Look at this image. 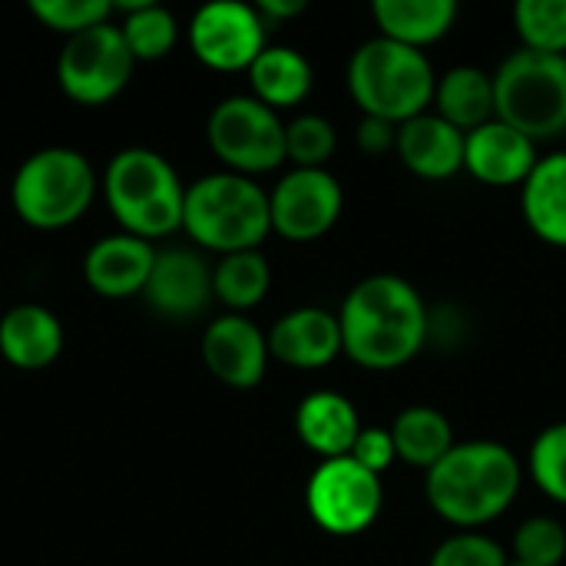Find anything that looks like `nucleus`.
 Instances as JSON below:
<instances>
[{
  "label": "nucleus",
  "mask_w": 566,
  "mask_h": 566,
  "mask_svg": "<svg viewBox=\"0 0 566 566\" xmlns=\"http://www.w3.org/2000/svg\"><path fill=\"white\" fill-rule=\"evenodd\" d=\"M345 355L368 371L408 365L431 335V312L421 292L401 275H368L338 312Z\"/></svg>",
  "instance_id": "obj_1"
},
{
  "label": "nucleus",
  "mask_w": 566,
  "mask_h": 566,
  "mask_svg": "<svg viewBox=\"0 0 566 566\" xmlns=\"http://www.w3.org/2000/svg\"><path fill=\"white\" fill-rule=\"evenodd\" d=\"M521 491V464L511 448L497 441H464L434 464L424 478L431 511L461 527L474 531L497 521Z\"/></svg>",
  "instance_id": "obj_2"
},
{
  "label": "nucleus",
  "mask_w": 566,
  "mask_h": 566,
  "mask_svg": "<svg viewBox=\"0 0 566 566\" xmlns=\"http://www.w3.org/2000/svg\"><path fill=\"white\" fill-rule=\"evenodd\" d=\"M182 229L219 255L252 252L272 232L269 192L239 172H212L186 186Z\"/></svg>",
  "instance_id": "obj_3"
},
{
  "label": "nucleus",
  "mask_w": 566,
  "mask_h": 566,
  "mask_svg": "<svg viewBox=\"0 0 566 566\" xmlns=\"http://www.w3.org/2000/svg\"><path fill=\"white\" fill-rule=\"evenodd\" d=\"M348 90L365 116L401 126L434 106L438 76L424 50L375 36L355 50Z\"/></svg>",
  "instance_id": "obj_4"
},
{
  "label": "nucleus",
  "mask_w": 566,
  "mask_h": 566,
  "mask_svg": "<svg viewBox=\"0 0 566 566\" xmlns=\"http://www.w3.org/2000/svg\"><path fill=\"white\" fill-rule=\"evenodd\" d=\"M106 206L123 226V232L136 239H163L182 229V202L186 186L166 156L133 146L109 159L103 176Z\"/></svg>",
  "instance_id": "obj_5"
},
{
  "label": "nucleus",
  "mask_w": 566,
  "mask_h": 566,
  "mask_svg": "<svg viewBox=\"0 0 566 566\" xmlns=\"http://www.w3.org/2000/svg\"><path fill=\"white\" fill-rule=\"evenodd\" d=\"M96 196L90 159L66 146H46L27 156L10 182L13 212L33 229L73 226Z\"/></svg>",
  "instance_id": "obj_6"
},
{
  "label": "nucleus",
  "mask_w": 566,
  "mask_h": 566,
  "mask_svg": "<svg viewBox=\"0 0 566 566\" xmlns=\"http://www.w3.org/2000/svg\"><path fill=\"white\" fill-rule=\"evenodd\" d=\"M497 119L534 143L566 133V56L517 50L494 73Z\"/></svg>",
  "instance_id": "obj_7"
},
{
  "label": "nucleus",
  "mask_w": 566,
  "mask_h": 566,
  "mask_svg": "<svg viewBox=\"0 0 566 566\" xmlns=\"http://www.w3.org/2000/svg\"><path fill=\"white\" fill-rule=\"evenodd\" d=\"M209 149L229 166V172L255 176L285 163V123L275 109L249 96H226L206 123Z\"/></svg>",
  "instance_id": "obj_8"
},
{
  "label": "nucleus",
  "mask_w": 566,
  "mask_h": 566,
  "mask_svg": "<svg viewBox=\"0 0 566 566\" xmlns=\"http://www.w3.org/2000/svg\"><path fill=\"white\" fill-rule=\"evenodd\" d=\"M133 70L136 60L116 23L70 36L56 60V80L63 93L80 106H103L116 99L129 86Z\"/></svg>",
  "instance_id": "obj_9"
},
{
  "label": "nucleus",
  "mask_w": 566,
  "mask_h": 566,
  "mask_svg": "<svg viewBox=\"0 0 566 566\" xmlns=\"http://www.w3.org/2000/svg\"><path fill=\"white\" fill-rule=\"evenodd\" d=\"M305 507L325 534L355 537L378 521L385 507V488L378 474L365 471L352 458H335L312 471Z\"/></svg>",
  "instance_id": "obj_10"
},
{
  "label": "nucleus",
  "mask_w": 566,
  "mask_h": 566,
  "mask_svg": "<svg viewBox=\"0 0 566 566\" xmlns=\"http://www.w3.org/2000/svg\"><path fill=\"white\" fill-rule=\"evenodd\" d=\"M265 20L259 7L239 0H216L196 10L189 23V46L199 63L219 73L249 70L265 43Z\"/></svg>",
  "instance_id": "obj_11"
},
{
  "label": "nucleus",
  "mask_w": 566,
  "mask_h": 566,
  "mask_svg": "<svg viewBox=\"0 0 566 566\" xmlns=\"http://www.w3.org/2000/svg\"><path fill=\"white\" fill-rule=\"evenodd\" d=\"M345 209L342 182L328 169H292L269 192L272 232L289 242H315L335 229Z\"/></svg>",
  "instance_id": "obj_12"
},
{
  "label": "nucleus",
  "mask_w": 566,
  "mask_h": 566,
  "mask_svg": "<svg viewBox=\"0 0 566 566\" xmlns=\"http://www.w3.org/2000/svg\"><path fill=\"white\" fill-rule=\"evenodd\" d=\"M269 358V335L245 315H222L202 335V361L229 388H255Z\"/></svg>",
  "instance_id": "obj_13"
},
{
  "label": "nucleus",
  "mask_w": 566,
  "mask_h": 566,
  "mask_svg": "<svg viewBox=\"0 0 566 566\" xmlns=\"http://www.w3.org/2000/svg\"><path fill=\"white\" fill-rule=\"evenodd\" d=\"M537 163V143L504 119H491L464 136V169L484 186H524Z\"/></svg>",
  "instance_id": "obj_14"
},
{
  "label": "nucleus",
  "mask_w": 566,
  "mask_h": 566,
  "mask_svg": "<svg viewBox=\"0 0 566 566\" xmlns=\"http://www.w3.org/2000/svg\"><path fill=\"white\" fill-rule=\"evenodd\" d=\"M143 295L166 318H196L216 298L212 269L192 249H163Z\"/></svg>",
  "instance_id": "obj_15"
},
{
  "label": "nucleus",
  "mask_w": 566,
  "mask_h": 566,
  "mask_svg": "<svg viewBox=\"0 0 566 566\" xmlns=\"http://www.w3.org/2000/svg\"><path fill=\"white\" fill-rule=\"evenodd\" d=\"M269 355L275 361H282L289 368H302V371L332 365L338 355H345L338 315L315 308V305L282 315L275 322V328L269 332Z\"/></svg>",
  "instance_id": "obj_16"
},
{
  "label": "nucleus",
  "mask_w": 566,
  "mask_h": 566,
  "mask_svg": "<svg viewBox=\"0 0 566 566\" xmlns=\"http://www.w3.org/2000/svg\"><path fill=\"white\" fill-rule=\"evenodd\" d=\"M153 265H156L153 242L136 239L129 232H116L99 239L86 252L83 275L99 298H133L143 295Z\"/></svg>",
  "instance_id": "obj_17"
},
{
  "label": "nucleus",
  "mask_w": 566,
  "mask_h": 566,
  "mask_svg": "<svg viewBox=\"0 0 566 566\" xmlns=\"http://www.w3.org/2000/svg\"><path fill=\"white\" fill-rule=\"evenodd\" d=\"M395 153L418 179L441 182L464 169V133L428 109L398 126Z\"/></svg>",
  "instance_id": "obj_18"
},
{
  "label": "nucleus",
  "mask_w": 566,
  "mask_h": 566,
  "mask_svg": "<svg viewBox=\"0 0 566 566\" xmlns=\"http://www.w3.org/2000/svg\"><path fill=\"white\" fill-rule=\"evenodd\" d=\"M295 431L308 451H315L322 461H335L352 454L361 434V418L345 395L312 391L295 411Z\"/></svg>",
  "instance_id": "obj_19"
},
{
  "label": "nucleus",
  "mask_w": 566,
  "mask_h": 566,
  "mask_svg": "<svg viewBox=\"0 0 566 566\" xmlns=\"http://www.w3.org/2000/svg\"><path fill=\"white\" fill-rule=\"evenodd\" d=\"M63 352V325L43 305H17L0 318V355L20 371H40Z\"/></svg>",
  "instance_id": "obj_20"
},
{
  "label": "nucleus",
  "mask_w": 566,
  "mask_h": 566,
  "mask_svg": "<svg viewBox=\"0 0 566 566\" xmlns=\"http://www.w3.org/2000/svg\"><path fill=\"white\" fill-rule=\"evenodd\" d=\"M521 209L541 242L566 249V153L541 156L521 186Z\"/></svg>",
  "instance_id": "obj_21"
},
{
  "label": "nucleus",
  "mask_w": 566,
  "mask_h": 566,
  "mask_svg": "<svg viewBox=\"0 0 566 566\" xmlns=\"http://www.w3.org/2000/svg\"><path fill=\"white\" fill-rule=\"evenodd\" d=\"M371 17L381 30L378 36L424 50L454 27L458 3L454 0H375Z\"/></svg>",
  "instance_id": "obj_22"
},
{
  "label": "nucleus",
  "mask_w": 566,
  "mask_h": 566,
  "mask_svg": "<svg viewBox=\"0 0 566 566\" xmlns=\"http://www.w3.org/2000/svg\"><path fill=\"white\" fill-rule=\"evenodd\" d=\"M434 113L448 119L464 136L491 119H497L494 106V73L481 66H454L438 76L434 90Z\"/></svg>",
  "instance_id": "obj_23"
},
{
  "label": "nucleus",
  "mask_w": 566,
  "mask_h": 566,
  "mask_svg": "<svg viewBox=\"0 0 566 566\" xmlns=\"http://www.w3.org/2000/svg\"><path fill=\"white\" fill-rule=\"evenodd\" d=\"M312 63L295 46H265L249 66L252 96L275 113L298 106L312 93Z\"/></svg>",
  "instance_id": "obj_24"
},
{
  "label": "nucleus",
  "mask_w": 566,
  "mask_h": 566,
  "mask_svg": "<svg viewBox=\"0 0 566 566\" xmlns=\"http://www.w3.org/2000/svg\"><path fill=\"white\" fill-rule=\"evenodd\" d=\"M391 438H395L398 458L415 468H424V471H431L454 451L451 421L428 405L405 408L391 424Z\"/></svg>",
  "instance_id": "obj_25"
},
{
  "label": "nucleus",
  "mask_w": 566,
  "mask_h": 566,
  "mask_svg": "<svg viewBox=\"0 0 566 566\" xmlns=\"http://www.w3.org/2000/svg\"><path fill=\"white\" fill-rule=\"evenodd\" d=\"M269 285H272V269L259 249L222 255L212 269V292L222 305L232 308V315L255 308L269 295Z\"/></svg>",
  "instance_id": "obj_26"
},
{
  "label": "nucleus",
  "mask_w": 566,
  "mask_h": 566,
  "mask_svg": "<svg viewBox=\"0 0 566 566\" xmlns=\"http://www.w3.org/2000/svg\"><path fill=\"white\" fill-rule=\"evenodd\" d=\"M126 10V20L119 23V33L133 53V60H163L176 40H179V23L176 17L149 0H136V3H119Z\"/></svg>",
  "instance_id": "obj_27"
},
{
  "label": "nucleus",
  "mask_w": 566,
  "mask_h": 566,
  "mask_svg": "<svg viewBox=\"0 0 566 566\" xmlns=\"http://www.w3.org/2000/svg\"><path fill=\"white\" fill-rule=\"evenodd\" d=\"M514 27L524 50L566 56V0H521L514 7Z\"/></svg>",
  "instance_id": "obj_28"
},
{
  "label": "nucleus",
  "mask_w": 566,
  "mask_h": 566,
  "mask_svg": "<svg viewBox=\"0 0 566 566\" xmlns=\"http://www.w3.org/2000/svg\"><path fill=\"white\" fill-rule=\"evenodd\" d=\"M335 149L338 133L325 116L302 113L292 123H285V159H292L295 169H325Z\"/></svg>",
  "instance_id": "obj_29"
},
{
  "label": "nucleus",
  "mask_w": 566,
  "mask_h": 566,
  "mask_svg": "<svg viewBox=\"0 0 566 566\" xmlns=\"http://www.w3.org/2000/svg\"><path fill=\"white\" fill-rule=\"evenodd\" d=\"M531 478L557 504H566V421L551 424L531 444Z\"/></svg>",
  "instance_id": "obj_30"
},
{
  "label": "nucleus",
  "mask_w": 566,
  "mask_h": 566,
  "mask_svg": "<svg viewBox=\"0 0 566 566\" xmlns=\"http://www.w3.org/2000/svg\"><path fill=\"white\" fill-rule=\"evenodd\" d=\"M30 13L43 27H50L70 40L76 33L109 23L113 3L109 0H30Z\"/></svg>",
  "instance_id": "obj_31"
},
{
  "label": "nucleus",
  "mask_w": 566,
  "mask_h": 566,
  "mask_svg": "<svg viewBox=\"0 0 566 566\" xmlns=\"http://www.w3.org/2000/svg\"><path fill=\"white\" fill-rule=\"evenodd\" d=\"M566 557V531L557 517H531L514 534V564L560 566Z\"/></svg>",
  "instance_id": "obj_32"
},
{
  "label": "nucleus",
  "mask_w": 566,
  "mask_h": 566,
  "mask_svg": "<svg viewBox=\"0 0 566 566\" xmlns=\"http://www.w3.org/2000/svg\"><path fill=\"white\" fill-rule=\"evenodd\" d=\"M507 554L497 541H491L488 534H474V531H461L448 541L438 544V551L431 554L428 566H507Z\"/></svg>",
  "instance_id": "obj_33"
},
{
  "label": "nucleus",
  "mask_w": 566,
  "mask_h": 566,
  "mask_svg": "<svg viewBox=\"0 0 566 566\" xmlns=\"http://www.w3.org/2000/svg\"><path fill=\"white\" fill-rule=\"evenodd\" d=\"M348 458L355 464H361L365 471H371V474L381 478V471H388L398 461L391 428L388 431L385 428H361V434H358V441H355V448H352Z\"/></svg>",
  "instance_id": "obj_34"
},
{
  "label": "nucleus",
  "mask_w": 566,
  "mask_h": 566,
  "mask_svg": "<svg viewBox=\"0 0 566 566\" xmlns=\"http://www.w3.org/2000/svg\"><path fill=\"white\" fill-rule=\"evenodd\" d=\"M358 146H361L368 156L395 153V146H398V126L388 123V119L361 116V123H358Z\"/></svg>",
  "instance_id": "obj_35"
},
{
  "label": "nucleus",
  "mask_w": 566,
  "mask_h": 566,
  "mask_svg": "<svg viewBox=\"0 0 566 566\" xmlns=\"http://www.w3.org/2000/svg\"><path fill=\"white\" fill-rule=\"evenodd\" d=\"M305 10V3L302 0H262L259 3V13H262V20L269 23V20H285V17H295V13H302Z\"/></svg>",
  "instance_id": "obj_36"
},
{
  "label": "nucleus",
  "mask_w": 566,
  "mask_h": 566,
  "mask_svg": "<svg viewBox=\"0 0 566 566\" xmlns=\"http://www.w3.org/2000/svg\"><path fill=\"white\" fill-rule=\"evenodd\" d=\"M507 566H524V564H507Z\"/></svg>",
  "instance_id": "obj_37"
}]
</instances>
